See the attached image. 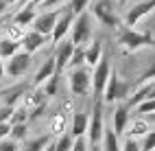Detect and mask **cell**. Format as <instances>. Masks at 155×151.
<instances>
[{"instance_id": "45", "label": "cell", "mask_w": 155, "mask_h": 151, "mask_svg": "<svg viewBox=\"0 0 155 151\" xmlns=\"http://www.w3.org/2000/svg\"><path fill=\"white\" fill-rule=\"evenodd\" d=\"M7 5H15V2H20V0H5Z\"/></svg>"}, {"instance_id": "7", "label": "cell", "mask_w": 155, "mask_h": 151, "mask_svg": "<svg viewBox=\"0 0 155 151\" xmlns=\"http://www.w3.org/2000/svg\"><path fill=\"white\" fill-rule=\"evenodd\" d=\"M31 62H33V55L20 50L18 55H13L11 59H7V62H5V75H9L11 79L24 77L28 72V68H31Z\"/></svg>"}, {"instance_id": "22", "label": "cell", "mask_w": 155, "mask_h": 151, "mask_svg": "<svg viewBox=\"0 0 155 151\" xmlns=\"http://www.w3.org/2000/svg\"><path fill=\"white\" fill-rule=\"evenodd\" d=\"M101 147L103 151H120V140L116 136L111 127H105V132H103V140H101Z\"/></svg>"}, {"instance_id": "37", "label": "cell", "mask_w": 155, "mask_h": 151, "mask_svg": "<svg viewBox=\"0 0 155 151\" xmlns=\"http://www.w3.org/2000/svg\"><path fill=\"white\" fill-rule=\"evenodd\" d=\"M11 114H13V107H7V105H2V107H0V123H9Z\"/></svg>"}, {"instance_id": "48", "label": "cell", "mask_w": 155, "mask_h": 151, "mask_svg": "<svg viewBox=\"0 0 155 151\" xmlns=\"http://www.w3.org/2000/svg\"><path fill=\"white\" fill-rule=\"evenodd\" d=\"M153 22H155V11H153Z\"/></svg>"}, {"instance_id": "4", "label": "cell", "mask_w": 155, "mask_h": 151, "mask_svg": "<svg viewBox=\"0 0 155 151\" xmlns=\"http://www.w3.org/2000/svg\"><path fill=\"white\" fill-rule=\"evenodd\" d=\"M129 83L122 81L118 77V72H111L109 75V81L105 86V92H103V103H118V101L127 99L129 96Z\"/></svg>"}, {"instance_id": "3", "label": "cell", "mask_w": 155, "mask_h": 151, "mask_svg": "<svg viewBox=\"0 0 155 151\" xmlns=\"http://www.w3.org/2000/svg\"><path fill=\"white\" fill-rule=\"evenodd\" d=\"M109 75H111V66H109V57L103 55L101 62L94 66V72H92V94L94 99H103V92H105V86L109 81Z\"/></svg>"}, {"instance_id": "44", "label": "cell", "mask_w": 155, "mask_h": 151, "mask_svg": "<svg viewBox=\"0 0 155 151\" xmlns=\"http://www.w3.org/2000/svg\"><path fill=\"white\" fill-rule=\"evenodd\" d=\"M149 123H155V112H153V114H149Z\"/></svg>"}, {"instance_id": "14", "label": "cell", "mask_w": 155, "mask_h": 151, "mask_svg": "<svg viewBox=\"0 0 155 151\" xmlns=\"http://www.w3.org/2000/svg\"><path fill=\"white\" fill-rule=\"evenodd\" d=\"M46 42H48V37L39 35V33H35L33 29H31V31H26V35H24V39H22V50H24V53H28V55H33V53H37V50L42 48Z\"/></svg>"}, {"instance_id": "23", "label": "cell", "mask_w": 155, "mask_h": 151, "mask_svg": "<svg viewBox=\"0 0 155 151\" xmlns=\"http://www.w3.org/2000/svg\"><path fill=\"white\" fill-rule=\"evenodd\" d=\"M53 140V136L50 134H44V136H37L33 140H26V143L20 147V151H44V147Z\"/></svg>"}, {"instance_id": "31", "label": "cell", "mask_w": 155, "mask_h": 151, "mask_svg": "<svg viewBox=\"0 0 155 151\" xmlns=\"http://www.w3.org/2000/svg\"><path fill=\"white\" fill-rule=\"evenodd\" d=\"M90 7V0H70V5H68V11L72 13V15H81L85 11V9Z\"/></svg>"}, {"instance_id": "34", "label": "cell", "mask_w": 155, "mask_h": 151, "mask_svg": "<svg viewBox=\"0 0 155 151\" xmlns=\"http://www.w3.org/2000/svg\"><path fill=\"white\" fill-rule=\"evenodd\" d=\"M120 151H140V143L136 138H125V143L120 145Z\"/></svg>"}, {"instance_id": "46", "label": "cell", "mask_w": 155, "mask_h": 151, "mask_svg": "<svg viewBox=\"0 0 155 151\" xmlns=\"http://www.w3.org/2000/svg\"><path fill=\"white\" fill-rule=\"evenodd\" d=\"M2 26H5V20H2V18H0V29H2Z\"/></svg>"}, {"instance_id": "27", "label": "cell", "mask_w": 155, "mask_h": 151, "mask_svg": "<svg viewBox=\"0 0 155 151\" xmlns=\"http://www.w3.org/2000/svg\"><path fill=\"white\" fill-rule=\"evenodd\" d=\"M28 116H31V112L26 107H13V114H11V118H9V123L11 125H24V123H28Z\"/></svg>"}, {"instance_id": "36", "label": "cell", "mask_w": 155, "mask_h": 151, "mask_svg": "<svg viewBox=\"0 0 155 151\" xmlns=\"http://www.w3.org/2000/svg\"><path fill=\"white\" fill-rule=\"evenodd\" d=\"M72 151H90L87 138H85V136H81V138H74V143H72Z\"/></svg>"}, {"instance_id": "10", "label": "cell", "mask_w": 155, "mask_h": 151, "mask_svg": "<svg viewBox=\"0 0 155 151\" xmlns=\"http://www.w3.org/2000/svg\"><path fill=\"white\" fill-rule=\"evenodd\" d=\"M153 11H155V0H142V2L133 5L129 11H127V15H125V26L131 29L133 24H138L144 15H149Z\"/></svg>"}, {"instance_id": "13", "label": "cell", "mask_w": 155, "mask_h": 151, "mask_svg": "<svg viewBox=\"0 0 155 151\" xmlns=\"http://www.w3.org/2000/svg\"><path fill=\"white\" fill-rule=\"evenodd\" d=\"M72 53H74V44L72 42H61L59 46H57V53L53 55L55 57V68H57V75H61L64 70L68 68V64H70V57H72Z\"/></svg>"}, {"instance_id": "47", "label": "cell", "mask_w": 155, "mask_h": 151, "mask_svg": "<svg viewBox=\"0 0 155 151\" xmlns=\"http://www.w3.org/2000/svg\"><path fill=\"white\" fill-rule=\"evenodd\" d=\"M125 2H127V0H118V5H120V7H122V5H125Z\"/></svg>"}, {"instance_id": "41", "label": "cell", "mask_w": 155, "mask_h": 151, "mask_svg": "<svg viewBox=\"0 0 155 151\" xmlns=\"http://www.w3.org/2000/svg\"><path fill=\"white\" fill-rule=\"evenodd\" d=\"M44 151H55V140H50V143L44 147Z\"/></svg>"}, {"instance_id": "1", "label": "cell", "mask_w": 155, "mask_h": 151, "mask_svg": "<svg viewBox=\"0 0 155 151\" xmlns=\"http://www.w3.org/2000/svg\"><path fill=\"white\" fill-rule=\"evenodd\" d=\"M103 132H105V116H103V99H98V101H94V107H92V114H90L87 134H85L90 149L101 147Z\"/></svg>"}, {"instance_id": "24", "label": "cell", "mask_w": 155, "mask_h": 151, "mask_svg": "<svg viewBox=\"0 0 155 151\" xmlns=\"http://www.w3.org/2000/svg\"><path fill=\"white\" fill-rule=\"evenodd\" d=\"M26 90H28V88H26L24 83H22V86H15V88H11V90H7V92H5V99H2V105L13 107V105L18 103V101L24 96Z\"/></svg>"}, {"instance_id": "20", "label": "cell", "mask_w": 155, "mask_h": 151, "mask_svg": "<svg viewBox=\"0 0 155 151\" xmlns=\"http://www.w3.org/2000/svg\"><path fill=\"white\" fill-rule=\"evenodd\" d=\"M103 53V46H101V39H94V42H90V46L85 48V66L94 68L98 62H101V55Z\"/></svg>"}, {"instance_id": "25", "label": "cell", "mask_w": 155, "mask_h": 151, "mask_svg": "<svg viewBox=\"0 0 155 151\" xmlns=\"http://www.w3.org/2000/svg\"><path fill=\"white\" fill-rule=\"evenodd\" d=\"M24 35H26V29L18 26V24H13V22L5 26V37H7V39H11V42H20V44H22Z\"/></svg>"}, {"instance_id": "38", "label": "cell", "mask_w": 155, "mask_h": 151, "mask_svg": "<svg viewBox=\"0 0 155 151\" xmlns=\"http://www.w3.org/2000/svg\"><path fill=\"white\" fill-rule=\"evenodd\" d=\"M66 2V0H44V2L42 5H39V7H44V9H50V11H53V9H57V7H61V5H64Z\"/></svg>"}, {"instance_id": "11", "label": "cell", "mask_w": 155, "mask_h": 151, "mask_svg": "<svg viewBox=\"0 0 155 151\" xmlns=\"http://www.w3.org/2000/svg\"><path fill=\"white\" fill-rule=\"evenodd\" d=\"M72 22H74V15H72V13L68 11V9H64V13H61V18L57 20V24H55V31H53V35H50V42L59 46V44L66 39V35L70 33Z\"/></svg>"}, {"instance_id": "35", "label": "cell", "mask_w": 155, "mask_h": 151, "mask_svg": "<svg viewBox=\"0 0 155 151\" xmlns=\"http://www.w3.org/2000/svg\"><path fill=\"white\" fill-rule=\"evenodd\" d=\"M0 151H20V145L11 138H5V140H0Z\"/></svg>"}, {"instance_id": "21", "label": "cell", "mask_w": 155, "mask_h": 151, "mask_svg": "<svg viewBox=\"0 0 155 151\" xmlns=\"http://www.w3.org/2000/svg\"><path fill=\"white\" fill-rule=\"evenodd\" d=\"M20 50H22V44L20 42H11V39H7L5 35L0 37V59H11Z\"/></svg>"}, {"instance_id": "19", "label": "cell", "mask_w": 155, "mask_h": 151, "mask_svg": "<svg viewBox=\"0 0 155 151\" xmlns=\"http://www.w3.org/2000/svg\"><path fill=\"white\" fill-rule=\"evenodd\" d=\"M127 129H129V132H127L129 136H127V138H140V136L144 138V136L151 132V123H149L147 118L140 116V118H136V120H131Z\"/></svg>"}, {"instance_id": "2", "label": "cell", "mask_w": 155, "mask_h": 151, "mask_svg": "<svg viewBox=\"0 0 155 151\" xmlns=\"http://www.w3.org/2000/svg\"><path fill=\"white\" fill-rule=\"evenodd\" d=\"M118 44L122 48H127V50H138L142 46H153L155 39L149 33H138V31H133V29H129V26H120V31H118Z\"/></svg>"}, {"instance_id": "39", "label": "cell", "mask_w": 155, "mask_h": 151, "mask_svg": "<svg viewBox=\"0 0 155 151\" xmlns=\"http://www.w3.org/2000/svg\"><path fill=\"white\" fill-rule=\"evenodd\" d=\"M9 134H11V123H0V140L9 138Z\"/></svg>"}, {"instance_id": "28", "label": "cell", "mask_w": 155, "mask_h": 151, "mask_svg": "<svg viewBox=\"0 0 155 151\" xmlns=\"http://www.w3.org/2000/svg\"><path fill=\"white\" fill-rule=\"evenodd\" d=\"M26 132H28V123L24 125H11V134H9V138L15 140V143H26Z\"/></svg>"}, {"instance_id": "18", "label": "cell", "mask_w": 155, "mask_h": 151, "mask_svg": "<svg viewBox=\"0 0 155 151\" xmlns=\"http://www.w3.org/2000/svg\"><path fill=\"white\" fill-rule=\"evenodd\" d=\"M66 127H68V120H66V114L64 112H57V114L50 116V120H48V134L53 136V138L64 136L66 134Z\"/></svg>"}, {"instance_id": "8", "label": "cell", "mask_w": 155, "mask_h": 151, "mask_svg": "<svg viewBox=\"0 0 155 151\" xmlns=\"http://www.w3.org/2000/svg\"><path fill=\"white\" fill-rule=\"evenodd\" d=\"M61 13H64V9H53V11H44V13H39L35 18V22H33V31L39 33V35H44V37H50L55 31V24H57V20L61 18Z\"/></svg>"}, {"instance_id": "9", "label": "cell", "mask_w": 155, "mask_h": 151, "mask_svg": "<svg viewBox=\"0 0 155 151\" xmlns=\"http://www.w3.org/2000/svg\"><path fill=\"white\" fill-rule=\"evenodd\" d=\"M92 13H94V18L103 26H120V20L114 13L109 0H94L92 2Z\"/></svg>"}, {"instance_id": "30", "label": "cell", "mask_w": 155, "mask_h": 151, "mask_svg": "<svg viewBox=\"0 0 155 151\" xmlns=\"http://www.w3.org/2000/svg\"><path fill=\"white\" fill-rule=\"evenodd\" d=\"M72 143H74V138L70 134H64L55 140V151H72Z\"/></svg>"}, {"instance_id": "43", "label": "cell", "mask_w": 155, "mask_h": 151, "mask_svg": "<svg viewBox=\"0 0 155 151\" xmlns=\"http://www.w3.org/2000/svg\"><path fill=\"white\" fill-rule=\"evenodd\" d=\"M2 79H5V64L0 62V81H2Z\"/></svg>"}, {"instance_id": "42", "label": "cell", "mask_w": 155, "mask_h": 151, "mask_svg": "<svg viewBox=\"0 0 155 151\" xmlns=\"http://www.w3.org/2000/svg\"><path fill=\"white\" fill-rule=\"evenodd\" d=\"M44 0H26V5H33V7H37V5H42Z\"/></svg>"}, {"instance_id": "40", "label": "cell", "mask_w": 155, "mask_h": 151, "mask_svg": "<svg viewBox=\"0 0 155 151\" xmlns=\"http://www.w3.org/2000/svg\"><path fill=\"white\" fill-rule=\"evenodd\" d=\"M7 9H9V5L5 2V0H0V18H2V15L7 13Z\"/></svg>"}, {"instance_id": "32", "label": "cell", "mask_w": 155, "mask_h": 151, "mask_svg": "<svg viewBox=\"0 0 155 151\" xmlns=\"http://www.w3.org/2000/svg\"><path fill=\"white\" fill-rule=\"evenodd\" d=\"M155 149V127H151V132L144 136L142 145H140V151H153Z\"/></svg>"}, {"instance_id": "29", "label": "cell", "mask_w": 155, "mask_h": 151, "mask_svg": "<svg viewBox=\"0 0 155 151\" xmlns=\"http://www.w3.org/2000/svg\"><path fill=\"white\" fill-rule=\"evenodd\" d=\"M59 83H61V75H53V77L44 83V94H46V96H55V94L59 92Z\"/></svg>"}, {"instance_id": "49", "label": "cell", "mask_w": 155, "mask_h": 151, "mask_svg": "<svg viewBox=\"0 0 155 151\" xmlns=\"http://www.w3.org/2000/svg\"><path fill=\"white\" fill-rule=\"evenodd\" d=\"M94 151H96V149H94Z\"/></svg>"}, {"instance_id": "6", "label": "cell", "mask_w": 155, "mask_h": 151, "mask_svg": "<svg viewBox=\"0 0 155 151\" xmlns=\"http://www.w3.org/2000/svg\"><path fill=\"white\" fill-rule=\"evenodd\" d=\"M70 90L74 96H87L92 92V75L85 66L70 70Z\"/></svg>"}, {"instance_id": "17", "label": "cell", "mask_w": 155, "mask_h": 151, "mask_svg": "<svg viewBox=\"0 0 155 151\" xmlns=\"http://www.w3.org/2000/svg\"><path fill=\"white\" fill-rule=\"evenodd\" d=\"M35 18H37V11H35V7L33 5H24L20 11H15L13 13V18H11V22L13 24H18V26H22V29H26V26H31L35 22Z\"/></svg>"}, {"instance_id": "16", "label": "cell", "mask_w": 155, "mask_h": 151, "mask_svg": "<svg viewBox=\"0 0 155 151\" xmlns=\"http://www.w3.org/2000/svg\"><path fill=\"white\" fill-rule=\"evenodd\" d=\"M87 125H90V114L85 112H74L72 114V125H70V136L72 138H81L87 134Z\"/></svg>"}, {"instance_id": "12", "label": "cell", "mask_w": 155, "mask_h": 151, "mask_svg": "<svg viewBox=\"0 0 155 151\" xmlns=\"http://www.w3.org/2000/svg\"><path fill=\"white\" fill-rule=\"evenodd\" d=\"M127 127H129V107L127 103H118L111 114V129L120 138L122 134H127Z\"/></svg>"}, {"instance_id": "26", "label": "cell", "mask_w": 155, "mask_h": 151, "mask_svg": "<svg viewBox=\"0 0 155 151\" xmlns=\"http://www.w3.org/2000/svg\"><path fill=\"white\" fill-rule=\"evenodd\" d=\"M83 64H85V46H74V53H72V57H70L68 68L74 70V68H81Z\"/></svg>"}, {"instance_id": "15", "label": "cell", "mask_w": 155, "mask_h": 151, "mask_svg": "<svg viewBox=\"0 0 155 151\" xmlns=\"http://www.w3.org/2000/svg\"><path fill=\"white\" fill-rule=\"evenodd\" d=\"M53 75H57V68H55V57H48L46 62L39 66V70L35 72V77H33V86L35 88H39V86H44L46 81Z\"/></svg>"}, {"instance_id": "50", "label": "cell", "mask_w": 155, "mask_h": 151, "mask_svg": "<svg viewBox=\"0 0 155 151\" xmlns=\"http://www.w3.org/2000/svg\"><path fill=\"white\" fill-rule=\"evenodd\" d=\"M153 151H155V149H153Z\"/></svg>"}, {"instance_id": "5", "label": "cell", "mask_w": 155, "mask_h": 151, "mask_svg": "<svg viewBox=\"0 0 155 151\" xmlns=\"http://www.w3.org/2000/svg\"><path fill=\"white\" fill-rule=\"evenodd\" d=\"M70 33H72V39H70V42L74 44V46H83V44L90 42V37H92V18H90L87 11H83L81 15L74 18Z\"/></svg>"}, {"instance_id": "33", "label": "cell", "mask_w": 155, "mask_h": 151, "mask_svg": "<svg viewBox=\"0 0 155 151\" xmlns=\"http://www.w3.org/2000/svg\"><path fill=\"white\" fill-rule=\"evenodd\" d=\"M149 81H155V59L151 62V66L140 75V86H142V83H149Z\"/></svg>"}]
</instances>
